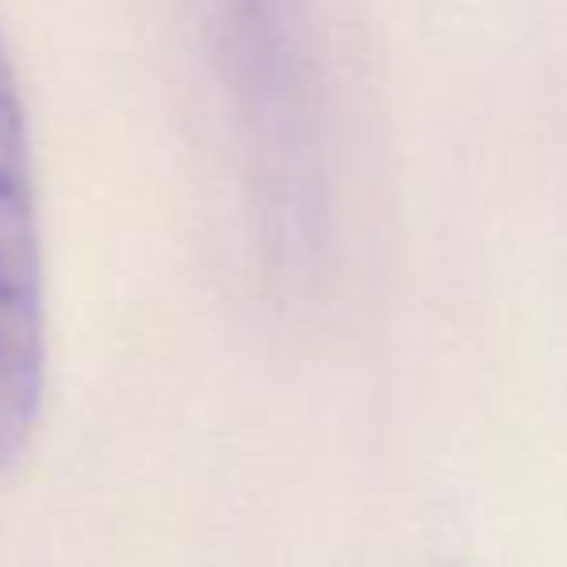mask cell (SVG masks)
I'll return each instance as SVG.
<instances>
[{"label": "cell", "instance_id": "obj_1", "mask_svg": "<svg viewBox=\"0 0 567 567\" xmlns=\"http://www.w3.org/2000/svg\"><path fill=\"white\" fill-rule=\"evenodd\" d=\"M209 31L270 225L286 244H306L321 186L306 8L301 0H209Z\"/></svg>", "mask_w": 567, "mask_h": 567}, {"label": "cell", "instance_id": "obj_2", "mask_svg": "<svg viewBox=\"0 0 567 567\" xmlns=\"http://www.w3.org/2000/svg\"><path fill=\"white\" fill-rule=\"evenodd\" d=\"M47 402V275L28 101L0 31V475L28 455Z\"/></svg>", "mask_w": 567, "mask_h": 567}]
</instances>
